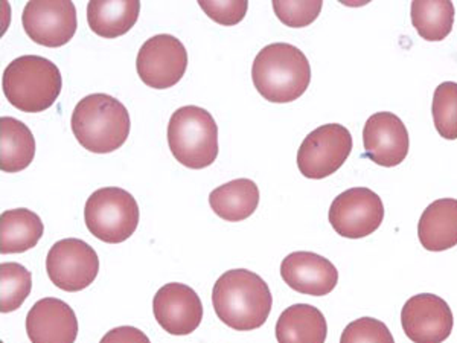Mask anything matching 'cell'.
I'll list each match as a JSON object with an SVG mask.
<instances>
[{
  "instance_id": "6da1fadb",
  "label": "cell",
  "mask_w": 457,
  "mask_h": 343,
  "mask_svg": "<svg viewBox=\"0 0 457 343\" xmlns=\"http://www.w3.org/2000/svg\"><path fill=\"white\" fill-rule=\"evenodd\" d=\"M213 310L220 321L237 331L264 325L273 305L267 282L253 272L234 269L220 276L212 290Z\"/></svg>"
},
{
  "instance_id": "7a4b0ae2",
  "label": "cell",
  "mask_w": 457,
  "mask_h": 343,
  "mask_svg": "<svg viewBox=\"0 0 457 343\" xmlns=\"http://www.w3.org/2000/svg\"><path fill=\"white\" fill-rule=\"evenodd\" d=\"M252 79L262 98L286 105L307 92L312 66L299 47L290 43H271L256 55Z\"/></svg>"
},
{
  "instance_id": "3957f363",
  "label": "cell",
  "mask_w": 457,
  "mask_h": 343,
  "mask_svg": "<svg viewBox=\"0 0 457 343\" xmlns=\"http://www.w3.org/2000/svg\"><path fill=\"white\" fill-rule=\"evenodd\" d=\"M71 127L79 146L96 155H107L129 139L130 114L120 99L105 94L87 95L75 105Z\"/></svg>"
},
{
  "instance_id": "277c9868",
  "label": "cell",
  "mask_w": 457,
  "mask_h": 343,
  "mask_svg": "<svg viewBox=\"0 0 457 343\" xmlns=\"http://www.w3.org/2000/svg\"><path fill=\"white\" fill-rule=\"evenodd\" d=\"M2 86L11 105L25 113H40L55 105L62 94V77L51 60L21 55L6 66Z\"/></svg>"
},
{
  "instance_id": "5b68a950",
  "label": "cell",
  "mask_w": 457,
  "mask_h": 343,
  "mask_svg": "<svg viewBox=\"0 0 457 343\" xmlns=\"http://www.w3.org/2000/svg\"><path fill=\"white\" fill-rule=\"evenodd\" d=\"M172 156L191 170L212 165L219 156V127L208 110L185 105L172 113L168 124Z\"/></svg>"
},
{
  "instance_id": "8992f818",
  "label": "cell",
  "mask_w": 457,
  "mask_h": 343,
  "mask_svg": "<svg viewBox=\"0 0 457 343\" xmlns=\"http://www.w3.org/2000/svg\"><path fill=\"white\" fill-rule=\"evenodd\" d=\"M84 222L95 238L120 245L137 229L139 205L122 188H99L86 202Z\"/></svg>"
},
{
  "instance_id": "52a82bcc",
  "label": "cell",
  "mask_w": 457,
  "mask_h": 343,
  "mask_svg": "<svg viewBox=\"0 0 457 343\" xmlns=\"http://www.w3.org/2000/svg\"><path fill=\"white\" fill-rule=\"evenodd\" d=\"M353 151V136L342 124L317 127L303 139L297 151L302 176L312 180L329 177L343 167Z\"/></svg>"
},
{
  "instance_id": "ba28073f",
  "label": "cell",
  "mask_w": 457,
  "mask_h": 343,
  "mask_svg": "<svg viewBox=\"0 0 457 343\" xmlns=\"http://www.w3.org/2000/svg\"><path fill=\"white\" fill-rule=\"evenodd\" d=\"M328 219L340 237L364 238L385 222V205L370 188H351L334 198Z\"/></svg>"
},
{
  "instance_id": "9c48e42d",
  "label": "cell",
  "mask_w": 457,
  "mask_h": 343,
  "mask_svg": "<svg viewBox=\"0 0 457 343\" xmlns=\"http://www.w3.org/2000/svg\"><path fill=\"white\" fill-rule=\"evenodd\" d=\"M46 272L54 286L75 293L96 280L99 258L94 247L83 239H60L47 252Z\"/></svg>"
},
{
  "instance_id": "30bf717a",
  "label": "cell",
  "mask_w": 457,
  "mask_h": 343,
  "mask_svg": "<svg viewBox=\"0 0 457 343\" xmlns=\"http://www.w3.org/2000/svg\"><path fill=\"white\" fill-rule=\"evenodd\" d=\"M136 68L148 88L157 90L172 88L187 72V49L179 38L170 34L151 37L137 54Z\"/></svg>"
},
{
  "instance_id": "8fae6325",
  "label": "cell",
  "mask_w": 457,
  "mask_h": 343,
  "mask_svg": "<svg viewBox=\"0 0 457 343\" xmlns=\"http://www.w3.org/2000/svg\"><path fill=\"white\" fill-rule=\"evenodd\" d=\"M21 25L37 45L46 47L64 46L72 40L79 21L77 8L69 0H34L28 2Z\"/></svg>"
},
{
  "instance_id": "7c38bea8",
  "label": "cell",
  "mask_w": 457,
  "mask_h": 343,
  "mask_svg": "<svg viewBox=\"0 0 457 343\" xmlns=\"http://www.w3.org/2000/svg\"><path fill=\"white\" fill-rule=\"evenodd\" d=\"M401 325L413 343L445 342L453 331L452 308L433 293L411 297L401 310Z\"/></svg>"
},
{
  "instance_id": "4fadbf2b",
  "label": "cell",
  "mask_w": 457,
  "mask_h": 343,
  "mask_svg": "<svg viewBox=\"0 0 457 343\" xmlns=\"http://www.w3.org/2000/svg\"><path fill=\"white\" fill-rule=\"evenodd\" d=\"M153 312L157 323L168 334L187 336L202 323V299L187 284L170 282L161 287L154 295Z\"/></svg>"
},
{
  "instance_id": "5bb4252c",
  "label": "cell",
  "mask_w": 457,
  "mask_h": 343,
  "mask_svg": "<svg viewBox=\"0 0 457 343\" xmlns=\"http://www.w3.org/2000/svg\"><path fill=\"white\" fill-rule=\"evenodd\" d=\"M363 146L364 157L379 167L394 168L409 155L411 138L395 113L378 112L364 124Z\"/></svg>"
},
{
  "instance_id": "9a60e30c",
  "label": "cell",
  "mask_w": 457,
  "mask_h": 343,
  "mask_svg": "<svg viewBox=\"0 0 457 343\" xmlns=\"http://www.w3.org/2000/svg\"><path fill=\"white\" fill-rule=\"evenodd\" d=\"M281 276L287 286L308 297L329 295L338 282V271L331 261L303 250L282 260Z\"/></svg>"
},
{
  "instance_id": "2e32d148",
  "label": "cell",
  "mask_w": 457,
  "mask_h": 343,
  "mask_svg": "<svg viewBox=\"0 0 457 343\" xmlns=\"http://www.w3.org/2000/svg\"><path fill=\"white\" fill-rule=\"evenodd\" d=\"M27 333L31 343H75L79 319L66 302L43 297L28 313Z\"/></svg>"
},
{
  "instance_id": "e0dca14e",
  "label": "cell",
  "mask_w": 457,
  "mask_h": 343,
  "mask_svg": "<svg viewBox=\"0 0 457 343\" xmlns=\"http://www.w3.org/2000/svg\"><path fill=\"white\" fill-rule=\"evenodd\" d=\"M418 238L430 252H444L457 246L456 198H439L424 209L418 223Z\"/></svg>"
},
{
  "instance_id": "ac0fdd59",
  "label": "cell",
  "mask_w": 457,
  "mask_h": 343,
  "mask_svg": "<svg viewBox=\"0 0 457 343\" xmlns=\"http://www.w3.org/2000/svg\"><path fill=\"white\" fill-rule=\"evenodd\" d=\"M278 343H325L327 319L310 304H295L282 312L276 323Z\"/></svg>"
},
{
  "instance_id": "d6986e66",
  "label": "cell",
  "mask_w": 457,
  "mask_h": 343,
  "mask_svg": "<svg viewBox=\"0 0 457 343\" xmlns=\"http://www.w3.org/2000/svg\"><path fill=\"white\" fill-rule=\"evenodd\" d=\"M45 234L43 222L31 209H10L0 215L2 255L23 254L36 247Z\"/></svg>"
},
{
  "instance_id": "ffe728a7",
  "label": "cell",
  "mask_w": 457,
  "mask_h": 343,
  "mask_svg": "<svg viewBox=\"0 0 457 343\" xmlns=\"http://www.w3.org/2000/svg\"><path fill=\"white\" fill-rule=\"evenodd\" d=\"M209 205L220 219L243 222L255 213L260 205V189L250 179H237L215 188L209 194Z\"/></svg>"
},
{
  "instance_id": "44dd1931",
  "label": "cell",
  "mask_w": 457,
  "mask_h": 343,
  "mask_svg": "<svg viewBox=\"0 0 457 343\" xmlns=\"http://www.w3.org/2000/svg\"><path fill=\"white\" fill-rule=\"evenodd\" d=\"M139 14L141 2L137 0H92L87 5L88 27L96 36L104 38H116L127 34L135 27Z\"/></svg>"
},
{
  "instance_id": "7402d4cb",
  "label": "cell",
  "mask_w": 457,
  "mask_h": 343,
  "mask_svg": "<svg viewBox=\"0 0 457 343\" xmlns=\"http://www.w3.org/2000/svg\"><path fill=\"white\" fill-rule=\"evenodd\" d=\"M36 156V139L27 124L11 116L0 118V170L21 172Z\"/></svg>"
},
{
  "instance_id": "603a6c76",
  "label": "cell",
  "mask_w": 457,
  "mask_h": 343,
  "mask_svg": "<svg viewBox=\"0 0 457 343\" xmlns=\"http://www.w3.org/2000/svg\"><path fill=\"white\" fill-rule=\"evenodd\" d=\"M454 5L450 0H415L411 2V25L427 42H442L453 29Z\"/></svg>"
},
{
  "instance_id": "cb8c5ba5",
  "label": "cell",
  "mask_w": 457,
  "mask_h": 343,
  "mask_svg": "<svg viewBox=\"0 0 457 343\" xmlns=\"http://www.w3.org/2000/svg\"><path fill=\"white\" fill-rule=\"evenodd\" d=\"M32 276L25 265L19 263L0 264V312H16L31 295Z\"/></svg>"
},
{
  "instance_id": "d4e9b609",
  "label": "cell",
  "mask_w": 457,
  "mask_h": 343,
  "mask_svg": "<svg viewBox=\"0 0 457 343\" xmlns=\"http://www.w3.org/2000/svg\"><path fill=\"white\" fill-rule=\"evenodd\" d=\"M431 114L439 136L447 141H456L457 83L445 81L437 86L431 103Z\"/></svg>"
},
{
  "instance_id": "484cf974",
  "label": "cell",
  "mask_w": 457,
  "mask_h": 343,
  "mask_svg": "<svg viewBox=\"0 0 457 343\" xmlns=\"http://www.w3.org/2000/svg\"><path fill=\"white\" fill-rule=\"evenodd\" d=\"M340 343H395L385 322L374 317H360L343 330Z\"/></svg>"
},
{
  "instance_id": "4316f807",
  "label": "cell",
  "mask_w": 457,
  "mask_h": 343,
  "mask_svg": "<svg viewBox=\"0 0 457 343\" xmlns=\"http://www.w3.org/2000/svg\"><path fill=\"white\" fill-rule=\"evenodd\" d=\"M323 2L320 0H314V2L275 0L273 2L276 17L290 28H305L312 25L320 14Z\"/></svg>"
},
{
  "instance_id": "83f0119b",
  "label": "cell",
  "mask_w": 457,
  "mask_h": 343,
  "mask_svg": "<svg viewBox=\"0 0 457 343\" xmlns=\"http://www.w3.org/2000/svg\"><path fill=\"white\" fill-rule=\"evenodd\" d=\"M198 5L202 8L209 19L217 21L223 27H234L243 21L249 8V2H209V0H198Z\"/></svg>"
},
{
  "instance_id": "f1b7e54d",
  "label": "cell",
  "mask_w": 457,
  "mask_h": 343,
  "mask_svg": "<svg viewBox=\"0 0 457 343\" xmlns=\"http://www.w3.org/2000/svg\"><path fill=\"white\" fill-rule=\"evenodd\" d=\"M99 343H151V340L139 328L118 327L110 330Z\"/></svg>"
}]
</instances>
